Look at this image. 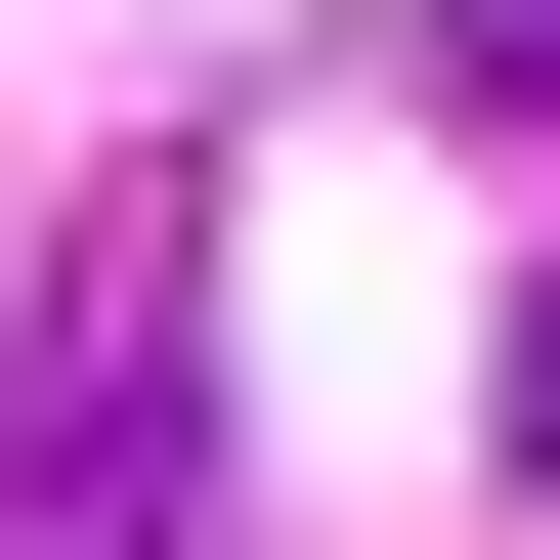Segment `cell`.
I'll return each instance as SVG.
<instances>
[{
  "instance_id": "1",
  "label": "cell",
  "mask_w": 560,
  "mask_h": 560,
  "mask_svg": "<svg viewBox=\"0 0 560 560\" xmlns=\"http://www.w3.org/2000/svg\"><path fill=\"white\" fill-rule=\"evenodd\" d=\"M0 560H215V431H173V259H86L0 346Z\"/></svg>"
},
{
  "instance_id": "2",
  "label": "cell",
  "mask_w": 560,
  "mask_h": 560,
  "mask_svg": "<svg viewBox=\"0 0 560 560\" xmlns=\"http://www.w3.org/2000/svg\"><path fill=\"white\" fill-rule=\"evenodd\" d=\"M431 44H475V86H560V0H431Z\"/></svg>"
},
{
  "instance_id": "3",
  "label": "cell",
  "mask_w": 560,
  "mask_h": 560,
  "mask_svg": "<svg viewBox=\"0 0 560 560\" xmlns=\"http://www.w3.org/2000/svg\"><path fill=\"white\" fill-rule=\"evenodd\" d=\"M517 475H560V302H517Z\"/></svg>"
}]
</instances>
